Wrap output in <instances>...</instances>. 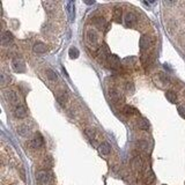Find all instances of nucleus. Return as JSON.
<instances>
[{"label":"nucleus","mask_w":185,"mask_h":185,"mask_svg":"<svg viewBox=\"0 0 185 185\" xmlns=\"http://www.w3.org/2000/svg\"><path fill=\"white\" fill-rule=\"evenodd\" d=\"M164 5L170 6L172 9L171 12V19L169 23V30L170 32L178 39L179 45L185 51V1L177 2H164Z\"/></svg>","instance_id":"obj_1"},{"label":"nucleus","mask_w":185,"mask_h":185,"mask_svg":"<svg viewBox=\"0 0 185 185\" xmlns=\"http://www.w3.org/2000/svg\"><path fill=\"white\" fill-rule=\"evenodd\" d=\"M86 39L87 42L89 43L90 48H92L94 51H98V39H100V36H98V32L96 29L94 28H89L86 31Z\"/></svg>","instance_id":"obj_2"},{"label":"nucleus","mask_w":185,"mask_h":185,"mask_svg":"<svg viewBox=\"0 0 185 185\" xmlns=\"http://www.w3.org/2000/svg\"><path fill=\"white\" fill-rule=\"evenodd\" d=\"M36 178L38 181V183L42 185H49L52 182V175L49 172V171H38L37 175H36Z\"/></svg>","instance_id":"obj_3"},{"label":"nucleus","mask_w":185,"mask_h":185,"mask_svg":"<svg viewBox=\"0 0 185 185\" xmlns=\"http://www.w3.org/2000/svg\"><path fill=\"white\" fill-rule=\"evenodd\" d=\"M153 42H154V41H153V38H152V37H149V36H147V35L141 36V37H140V41H139V45H140L141 51L144 52V51L148 50V48H149V46H152Z\"/></svg>","instance_id":"obj_4"},{"label":"nucleus","mask_w":185,"mask_h":185,"mask_svg":"<svg viewBox=\"0 0 185 185\" xmlns=\"http://www.w3.org/2000/svg\"><path fill=\"white\" fill-rule=\"evenodd\" d=\"M97 56H98V58H100L102 62H105V60L111 56L109 48H108L107 45H101L100 49H98V51H97Z\"/></svg>","instance_id":"obj_5"},{"label":"nucleus","mask_w":185,"mask_h":185,"mask_svg":"<svg viewBox=\"0 0 185 185\" xmlns=\"http://www.w3.org/2000/svg\"><path fill=\"white\" fill-rule=\"evenodd\" d=\"M4 96H5V98H6L8 102H11L12 104H16V103L19 102V97H18L16 92H13V90H6V92H4Z\"/></svg>","instance_id":"obj_6"},{"label":"nucleus","mask_w":185,"mask_h":185,"mask_svg":"<svg viewBox=\"0 0 185 185\" xmlns=\"http://www.w3.org/2000/svg\"><path fill=\"white\" fill-rule=\"evenodd\" d=\"M14 114H15V116H16L18 118H26V117H27V109H26L23 105L19 104V105L15 107Z\"/></svg>","instance_id":"obj_7"},{"label":"nucleus","mask_w":185,"mask_h":185,"mask_svg":"<svg viewBox=\"0 0 185 185\" xmlns=\"http://www.w3.org/2000/svg\"><path fill=\"white\" fill-rule=\"evenodd\" d=\"M137 22V16H135V14H133V13H127L126 15H125V23H126V26L127 27H132L134 23Z\"/></svg>","instance_id":"obj_8"},{"label":"nucleus","mask_w":185,"mask_h":185,"mask_svg":"<svg viewBox=\"0 0 185 185\" xmlns=\"http://www.w3.org/2000/svg\"><path fill=\"white\" fill-rule=\"evenodd\" d=\"M12 67H13V69H14L15 72H23V71H25V65H23V62H21V60H19V59H14V60L12 62Z\"/></svg>","instance_id":"obj_9"},{"label":"nucleus","mask_w":185,"mask_h":185,"mask_svg":"<svg viewBox=\"0 0 185 185\" xmlns=\"http://www.w3.org/2000/svg\"><path fill=\"white\" fill-rule=\"evenodd\" d=\"M132 167L133 169H135L137 171H141L142 170V160L139 156H135L132 160Z\"/></svg>","instance_id":"obj_10"},{"label":"nucleus","mask_w":185,"mask_h":185,"mask_svg":"<svg viewBox=\"0 0 185 185\" xmlns=\"http://www.w3.org/2000/svg\"><path fill=\"white\" fill-rule=\"evenodd\" d=\"M12 41H13V35H12V32H9V31H5V32L2 34V37H1V42H2V44H4V45L9 44Z\"/></svg>","instance_id":"obj_11"},{"label":"nucleus","mask_w":185,"mask_h":185,"mask_svg":"<svg viewBox=\"0 0 185 185\" xmlns=\"http://www.w3.org/2000/svg\"><path fill=\"white\" fill-rule=\"evenodd\" d=\"M32 50H34L36 53H44V52L46 51V45H45L44 43L38 42V43H36V44L34 45Z\"/></svg>","instance_id":"obj_12"},{"label":"nucleus","mask_w":185,"mask_h":185,"mask_svg":"<svg viewBox=\"0 0 185 185\" xmlns=\"http://www.w3.org/2000/svg\"><path fill=\"white\" fill-rule=\"evenodd\" d=\"M31 146H32L34 148H39V147H42V146H43V138H42L39 134H37V135L32 139Z\"/></svg>","instance_id":"obj_13"},{"label":"nucleus","mask_w":185,"mask_h":185,"mask_svg":"<svg viewBox=\"0 0 185 185\" xmlns=\"http://www.w3.org/2000/svg\"><path fill=\"white\" fill-rule=\"evenodd\" d=\"M123 112L126 116H133V115H137L138 114V110L131 105H125L123 108Z\"/></svg>","instance_id":"obj_14"},{"label":"nucleus","mask_w":185,"mask_h":185,"mask_svg":"<svg viewBox=\"0 0 185 185\" xmlns=\"http://www.w3.org/2000/svg\"><path fill=\"white\" fill-rule=\"evenodd\" d=\"M100 152L103 155L110 154V152H111V146H110L108 142H102L101 146H100Z\"/></svg>","instance_id":"obj_15"},{"label":"nucleus","mask_w":185,"mask_h":185,"mask_svg":"<svg viewBox=\"0 0 185 185\" xmlns=\"http://www.w3.org/2000/svg\"><path fill=\"white\" fill-rule=\"evenodd\" d=\"M155 179V176L154 174H153V171H147V174L145 175V178H144V182H145V184L146 185H151L153 182H154Z\"/></svg>","instance_id":"obj_16"},{"label":"nucleus","mask_w":185,"mask_h":185,"mask_svg":"<svg viewBox=\"0 0 185 185\" xmlns=\"http://www.w3.org/2000/svg\"><path fill=\"white\" fill-rule=\"evenodd\" d=\"M108 62H109V64H110L111 66H118V65L121 64V60H119L118 56H116V55H111V56L108 58Z\"/></svg>","instance_id":"obj_17"},{"label":"nucleus","mask_w":185,"mask_h":185,"mask_svg":"<svg viewBox=\"0 0 185 185\" xmlns=\"http://www.w3.org/2000/svg\"><path fill=\"white\" fill-rule=\"evenodd\" d=\"M138 128L139 130H144V131H147L148 128H149V125L147 123V121H145V119H140V121H138Z\"/></svg>","instance_id":"obj_18"},{"label":"nucleus","mask_w":185,"mask_h":185,"mask_svg":"<svg viewBox=\"0 0 185 185\" xmlns=\"http://www.w3.org/2000/svg\"><path fill=\"white\" fill-rule=\"evenodd\" d=\"M165 97H167V100H168L169 102H171V103H176V101H177L176 92H165Z\"/></svg>","instance_id":"obj_19"},{"label":"nucleus","mask_w":185,"mask_h":185,"mask_svg":"<svg viewBox=\"0 0 185 185\" xmlns=\"http://www.w3.org/2000/svg\"><path fill=\"white\" fill-rule=\"evenodd\" d=\"M46 76H48V79H49L50 81H52V82L57 81V79H58L57 74H56L52 69H48V71H46Z\"/></svg>","instance_id":"obj_20"},{"label":"nucleus","mask_w":185,"mask_h":185,"mask_svg":"<svg viewBox=\"0 0 185 185\" xmlns=\"http://www.w3.org/2000/svg\"><path fill=\"white\" fill-rule=\"evenodd\" d=\"M110 96H111V98L115 100V101H119V100L122 98L121 92H118V90H116V89H111V90H110Z\"/></svg>","instance_id":"obj_21"},{"label":"nucleus","mask_w":185,"mask_h":185,"mask_svg":"<svg viewBox=\"0 0 185 185\" xmlns=\"http://www.w3.org/2000/svg\"><path fill=\"white\" fill-rule=\"evenodd\" d=\"M94 23L97 26V28L102 29V28L104 27V23H105V21H104V19H103V18H96V19L94 20Z\"/></svg>","instance_id":"obj_22"},{"label":"nucleus","mask_w":185,"mask_h":185,"mask_svg":"<svg viewBox=\"0 0 185 185\" xmlns=\"http://www.w3.org/2000/svg\"><path fill=\"white\" fill-rule=\"evenodd\" d=\"M18 133L20 134V135H27L28 133H29V131H28V127L26 126V125H21L19 128H18Z\"/></svg>","instance_id":"obj_23"},{"label":"nucleus","mask_w":185,"mask_h":185,"mask_svg":"<svg viewBox=\"0 0 185 185\" xmlns=\"http://www.w3.org/2000/svg\"><path fill=\"white\" fill-rule=\"evenodd\" d=\"M114 16H115V19L117 20V21H121V19H122V9L121 8H115V11H114Z\"/></svg>","instance_id":"obj_24"},{"label":"nucleus","mask_w":185,"mask_h":185,"mask_svg":"<svg viewBox=\"0 0 185 185\" xmlns=\"http://www.w3.org/2000/svg\"><path fill=\"white\" fill-rule=\"evenodd\" d=\"M68 53H69L71 58H76L79 56V50L76 48H71L69 51H68Z\"/></svg>","instance_id":"obj_25"},{"label":"nucleus","mask_w":185,"mask_h":185,"mask_svg":"<svg viewBox=\"0 0 185 185\" xmlns=\"http://www.w3.org/2000/svg\"><path fill=\"white\" fill-rule=\"evenodd\" d=\"M85 133H86V135L89 138V139H94L95 138V132L92 131V130H90V128H87L86 131H85Z\"/></svg>","instance_id":"obj_26"},{"label":"nucleus","mask_w":185,"mask_h":185,"mask_svg":"<svg viewBox=\"0 0 185 185\" xmlns=\"http://www.w3.org/2000/svg\"><path fill=\"white\" fill-rule=\"evenodd\" d=\"M73 6H74V4H73L72 1L67 2V8H68V13H69V16H71V18H73Z\"/></svg>","instance_id":"obj_27"},{"label":"nucleus","mask_w":185,"mask_h":185,"mask_svg":"<svg viewBox=\"0 0 185 185\" xmlns=\"http://www.w3.org/2000/svg\"><path fill=\"white\" fill-rule=\"evenodd\" d=\"M138 146H139L142 151H147V148H148V144L145 142V141H139V142H138Z\"/></svg>","instance_id":"obj_28"},{"label":"nucleus","mask_w":185,"mask_h":185,"mask_svg":"<svg viewBox=\"0 0 185 185\" xmlns=\"http://www.w3.org/2000/svg\"><path fill=\"white\" fill-rule=\"evenodd\" d=\"M57 100H58V102H59L62 105H64V102L66 101V95H65V94H62V95H58V96H57Z\"/></svg>","instance_id":"obj_29"},{"label":"nucleus","mask_w":185,"mask_h":185,"mask_svg":"<svg viewBox=\"0 0 185 185\" xmlns=\"http://www.w3.org/2000/svg\"><path fill=\"white\" fill-rule=\"evenodd\" d=\"M178 112H179V115L185 118V105H181V107H178Z\"/></svg>","instance_id":"obj_30"},{"label":"nucleus","mask_w":185,"mask_h":185,"mask_svg":"<svg viewBox=\"0 0 185 185\" xmlns=\"http://www.w3.org/2000/svg\"><path fill=\"white\" fill-rule=\"evenodd\" d=\"M126 89H127L128 92H134V86H133V83H131V82H127V85H126Z\"/></svg>","instance_id":"obj_31"},{"label":"nucleus","mask_w":185,"mask_h":185,"mask_svg":"<svg viewBox=\"0 0 185 185\" xmlns=\"http://www.w3.org/2000/svg\"><path fill=\"white\" fill-rule=\"evenodd\" d=\"M44 162H45V165H46V164H48L49 167H51V165H52V161H51V158H49V157H48V158H45V161H44Z\"/></svg>","instance_id":"obj_32"}]
</instances>
